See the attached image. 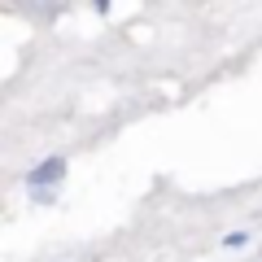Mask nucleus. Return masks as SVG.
<instances>
[{
  "label": "nucleus",
  "instance_id": "f257e3e1",
  "mask_svg": "<svg viewBox=\"0 0 262 262\" xmlns=\"http://www.w3.org/2000/svg\"><path fill=\"white\" fill-rule=\"evenodd\" d=\"M61 170H66V162H61V158H48V162H39V166L31 170V188L57 184V179H61Z\"/></svg>",
  "mask_w": 262,
  "mask_h": 262
},
{
  "label": "nucleus",
  "instance_id": "f03ea898",
  "mask_svg": "<svg viewBox=\"0 0 262 262\" xmlns=\"http://www.w3.org/2000/svg\"><path fill=\"white\" fill-rule=\"evenodd\" d=\"M245 241H249V236H245V232H232V236H227V241H223V245H227V249H241V245H245Z\"/></svg>",
  "mask_w": 262,
  "mask_h": 262
}]
</instances>
